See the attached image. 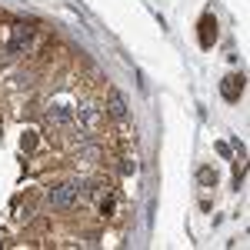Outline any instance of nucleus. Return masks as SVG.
Listing matches in <instances>:
<instances>
[{
  "mask_svg": "<svg viewBox=\"0 0 250 250\" xmlns=\"http://www.w3.org/2000/svg\"><path fill=\"white\" fill-rule=\"evenodd\" d=\"M77 190H80V184H63V187H54V190H50V204H54V207H60V210H67V207L74 204Z\"/></svg>",
  "mask_w": 250,
  "mask_h": 250,
  "instance_id": "obj_1",
  "label": "nucleus"
},
{
  "mask_svg": "<svg viewBox=\"0 0 250 250\" xmlns=\"http://www.w3.org/2000/svg\"><path fill=\"white\" fill-rule=\"evenodd\" d=\"M220 94H224V100H240V94H244V74H230V77H224V83H220Z\"/></svg>",
  "mask_w": 250,
  "mask_h": 250,
  "instance_id": "obj_2",
  "label": "nucleus"
},
{
  "mask_svg": "<svg viewBox=\"0 0 250 250\" xmlns=\"http://www.w3.org/2000/svg\"><path fill=\"white\" fill-rule=\"evenodd\" d=\"M213 40H217V17L204 14L200 17V47H213Z\"/></svg>",
  "mask_w": 250,
  "mask_h": 250,
  "instance_id": "obj_3",
  "label": "nucleus"
},
{
  "mask_svg": "<svg viewBox=\"0 0 250 250\" xmlns=\"http://www.w3.org/2000/svg\"><path fill=\"white\" fill-rule=\"evenodd\" d=\"M110 110H114V117H124V114H127V107H124V97L117 94V90L110 94Z\"/></svg>",
  "mask_w": 250,
  "mask_h": 250,
  "instance_id": "obj_4",
  "label": "nucleus"
}]
</instances>
